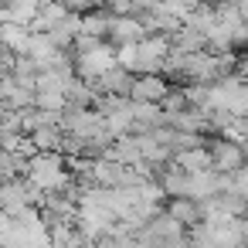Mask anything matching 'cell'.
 <instances>
[{
    "label": "cell",
    "instance_id": "obj_2",
    "mask_svg": "<svg viewBox=\"0 0 248 248\" xmlns=\"http://www.w3.org/2000/svg\"><path fill=\"white\" fill-rule=\"evenodd\" d=\"M211 156H214V170L217 173H238L248 160V146L234 143V140H214L211 143Z\"/></svg>",
    "mask_w": 248,
    "mask_h": 248
},
{
    "label": "cell",
    "instance_id": "obj_4",
    "mask_svg": "<svg viewBox=\"0 0 248 248\" xmlns=\"http://www.w3.org/2000/svg\"><path fill=\"white\" fill-rule=\"evenodd\" d=\"M146 38H150V31H146V24H143L140 17H116L112 34H109V45L123 48V45H140V41H146Z\"/></svg>",
    "mask_w": 248,
    "mask_h": 248
},
{
    "label": "cell",
    "instance_id": "obj_7",
    "mask_svg": "<svg viewBox=\"0 0 248 248\" xmlns=\"http://www.w3.org/2000/svg\"><path fill=\"white\" fill-rule=\"evenodd\" d=\"M133 82H136V78H133L126 68L116 65L112 72H106V75L95 82V89H99V95H129V92H133Z\"/></svg>",
    "mask_w": 248,
    "mask_h": 248
},
{
    "label": "cell",
    "instance_id": "obj_6",
    "mask_svg": "<svg viewBox=\"0 0 248 248\" xmlns=\"http://www.w3.org/2000/svg\"><path fill=\"white\" fill-rule=\"evenodd\" d=\"M38 11H41V0H7V4H4V24L31 28Z\"/></svg>",
    "mask_w": 248,
    "mask_h": 248
},
{
    "label": "cell",
    "instance_id": "obj_5",
    "mask_svg": "<svg viewBox=\"0 0 248 248\" xmlns=\"http://www.w3.org/2000/svg\"><path fill=\"white\" fill-rule=\"evenodd\" d=\"M68 14H72V11L62 4V0H41V11H38L31 31H34V34H48V31H55Z\"/></svg>",
    "mask_w": 248,
    "mask_h": 248
},
{
    "label": "cell",
    "instance_id": "obj_10",
    "mask_svg": "<svg viewBox=\"0 0 248 248\" xmlns=\"http://www.w3.org/2000/svg\"><path fill=\"white\" fill-rule=\"evenodd\" d=\"M173 163L187 173H204V170H214V156L211 150H187V153H177Z\"/></svg>",
    "mask_w": 248,
    "mask_h": 248
},
{
    "label": "cell",
    "instance_id": "obj_11",
    "mask_svg": "<svg viewBox=\"0 0 248 248\" xmlns=\"http://www.w3.org/2000/svg\"><path fill=\"white\" fill-rule=\"evenodd\" d=\"M62 4H65L72 14H82V11H92V7H99V0H62Z\"/></svg>",
    "mask_w": 248,
    "mask_h": 248
},
{
    "label": "cell",
    "instance_id": "obj_9",
    "mask_svg": "<svg viewBox=\"0 0 248 248\" xmlns=\"http://www.w3.org/2000/svg\"><path fill=\"white\" fill-rule=\"evenodd\" d=\"M112 24H116L112 11H89V14H82V34H89V38H109Z\"/></svg>",
    "mask_w": 248,
    "mask_h": 248
},
{
    "label": "cell",
    "instance_id": "obj_1",
    "mask_svg": "<svg viewBox=\"0 0 248 248\" xmlns=\"http://www.w3.org/2000/svg\"><path fill=\"white\" fill-rule=\"evenodd\" d=\"M119 65V58H116V48L112 45H102V48H92V51H82V55H75V72H78V78H85V82H99L106 72H112Z\"/></svg>",
    "mask_w": 248,
    "mask_h": 248
},
{
    "label": "cell",
    "instance_id": "obj_3",
    "mask_svg": "<svg viewBox=\"0 0 248 248\" xmlns=\"http://www.w3.org/2000/svg\"><path fill=\"white\" fill-rule=\"evenodd\" d=\"M167 95H170V85L163 75H136L133 92H129L133 102H153V106H163Z\"/></svg>",
    "mask_w": 248,
    "mask_h": 248
},
{
    "label": "cell",
    "instance_id": "obj_8",
    "mask_svg": "<svg viewBox=\"0 0 248 248\" xmlns=\"http://www.w3.org/2000/svg\"><path fill=\"white\" fill-rule=\"evenodd\" d=\"M167 214H170L173 221H180L184 228H197V224L204 221V214H201V204H197V201H190V197H170V204H167Z\"/></svg>",
    "mask_w": 248,
    "mask_h": 248
}]
</instances>
